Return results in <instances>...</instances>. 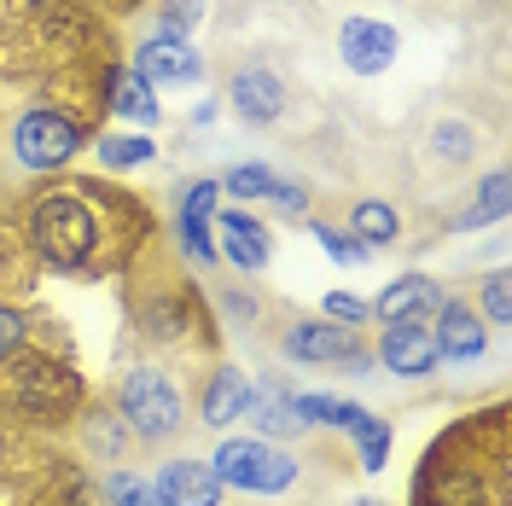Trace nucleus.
Instances as JSON below:
<instances>
[{"instance_id":"19","label":"nucleus","mask_w":512,"mask_h":506,"mask_svg":"<svg viewBox=\"0 0 512 506\" xmlns=\"http://www.w3.org/2000/svg\"><path fill=\"white\" fill-rule=\"evenodd\" d=\"M239 419H251L256 425V437H303L309 425L297 419V408H291V390L280 379H262V384H251V402H245V413Z\"/></svg>"},{"instance_id":"20","label":"nucleus","mask_w":512,"mask_h":506,"mask_svg":"<svg viewBox=\"0 0 512 506\" xmlns=\"http://www.w3.org/2000/svg\"><path fill=\"white\" fill-rule=\"evenodd\" d=\"M222 256L239 268V274H262L268 268V256H274V239H268V227L245 216V210H227L222 222Z\"/></svg>"},{"instance_id":"24","label":"nucleus","mask_w":512,"mask_h":506,"mask_svg":"<svg viewBox=\"0 0 512 506\" xmlns=\"http://www.w3.org/2000/svg\"><path fill=\"white\" fill-rule=\"evenodd\" d=\"M501 216H507V169H489L478 198L460 210V227H489V222H501Z\"/></svg>"},{"instance_id":"37","label":"nucleus","mask_w":512,"mask_h":506,"mask_svg":"<svg viewBox=\"0 0 512 506\" xmlns=\"http://www.w3.org/2000/svg\"><path fill=\"white\" fill-rule=\"evenodd\" d=\"M326 320L361 326V320H373V315H367V303H361V297H350V291H332V297H326Z\"/></svg>"},{"instance_id":"26","label":"nucleus","mask_w":512,"mask_h":506,"mask_svg":"<svg viewBox=\"0 0 512 506\" xmlns=\"http://www.w3.org/2000/svg\"><path fill=\"white\" fill-rule=\"evenodd\" d=\"M216 309H222V326H233V332H251L256 315H262V303L239 285H216Z\"/></svg>"},{"instance_id":"27","label":"nucleus","mask_w":512,"mask_h":506,"mask_svg":"<svg viewBox=\"0 0 512 506\" xmlns=\"http://www.w3.org/2000/svg\"><path fill=\"white\" fill-rule=\"evenodd\" d=\"M105 501L111 506H163V495L152 483H140L134 472H111L105 477Z\"/></svg>"},{"instance_id":"9","label":"nucleus","mask_w":512,"mask_h":506,"mask_svg":"<svg viewBox=\"0 0 512 506\" xmlns=\"http://www.w3.org/2000/svg\"><path fill=\"white\" fill-rule=\"evenodd\" d=\"M70 425H76V448H82L88 460H99V466H123L128 454L140 448L134 443V431L123 425L117 402H105V396H99V402H82Z\"/></svg>"},{"instance_id":"12","label":"nucleus","mask_w":512,"mask_h":506,"mask_svg":"<svg viewBox=\"0 0 512 506\" xmlns=\"http://www.w3.org/2000/svg\"><path fill=\"white\" fill-rule=\"evenodd\" d=\"M379 361L396 379H431L437 373V338L431 320H390L379 338Z\"/></svg>"},{"instance_id":"32","label":"nucleus","mask_w":512,"mask_h":506,"mask_svg":"<svg viewBox=\"0 0 512 506\" xmlns=\"http://www.w3.org/2000/svg\"><path fill=\"white\" fill-rule=\"evenodd\" d=\"M6 285H30V268H24V251H18V239L0 227V291Z\"/></svg>"},{"instance_id":"7","label":"nucleus","mask_w":512,"mask_h":506,"mask_svg":"<svg viewBox=\"0 0 512 506\" xmlns=\"http://www.w3.org/2000/svg\"><path fill=\"white\" fill-rule=\"evenodd\" d=\"M134 70L146 76V82H169V88H192L198 76H204V59H198V47H192V35H175L152 24L146 41L134 47Z\"/></svg>"},{"instance_id":"15","label":"nucleus","mask_w":512,"mask_h":506,"mask_svg":"<svg viewBox=\"0 0 512 506\" xmlns=\"http://www.w3.org/2000/svg\"><path fill=\"white\" fill-rule=\"evenodd\" d=\"M163 506H222V477L210 472V460H192V454H175L158 466V483Z\"/></svg>"},{"instance_id":"11","label":"nucleus","mask_w":512,"mask_h":506,"mask_svg":"<svg viewBox=\"0 0 512 506\" xmlns=\"http://www.w3.org/2000/svg\"><path fill=\"white\" fill-rule=\"evenodd\" d=\"M431 338H437V361H448V367H478L483 355H489V326H483L478 309L460 303V297H443Z\"/></svg>"},{"instance_id":"1","label":"nucleus","mask_w":512,"mask_h":506,"mask_svg":"<svg viewBox=\"0 0 512 506\" xmlns=\"http://www.w3.org/2000/svg\"><path fill=\"white\" fill-rule=\"evenodd\" d=\"M419 506H512V448L507 413H483L454 425L443 443L419 460Z\"/></svg>"},{"instance_id":"17","label":"nucleus","mask_w":512,"mask_h":506,"mask_svg":"<svg viewBox=\"0 0 512 506\" xmlns=\"http://www.w3.org/2000/svg\"><path fill=\"white\" fill-rule=\"evenodd\" d=\"M326 425H332V431H350V437H355L361 472H379L384 460H390V419H379V413H367V408H355V402H332Z\"/></svg>"},{"instance_id":"8","label":"nucleus","mask_w":512,"mask_h":506,"mask_svg":"<svg viewBox=\"0 0 512 506\" xmlns=\"http://www.w3.org/2000/svg\"><path fill=\"white\" fill-rule=\"evenodd\" d=\"M355 326H332V320L320 315V320H291L286 332H280V355L286 361H297V367H344L355 355Z\"/></svg>"},{"instance_id":"4","label":"nucleus","mask_w":512,"mask_h":506,"mask_svg":"<svg viewBox=\"0 0 512 506\" xmlns=\"http://www.w3.org/2000/svg\"><path fill=\"white\" fill-rule=\"evenodd\" d=\"M117 413L134 431L140 448H169L181 431H187V408H181V390L163 367H134L117 384Z\"/></svg>"},{"instance_id":"23","label":"nucleus","mask_w":512,"mask_h":506,"mask_svg":"<svg viewBox=\"0 0 512 506\" xmlns=\"http://www.w3.org/2000/svg\"><path fill=\"white\" fill-rule=\"evenodd\" d=\"M111 111L128 117V123H158V99H152V82L140 76V70H117L111 76Z\"/></svg>"},{"instance_id":"29","label":"nucleus","mask_w":512,"mask_h":506,"mask_svg":"<svg viewBox=\"0 0 512 506\" xmlns=\"http://www.w3.org/2000/svg\"><path fill=\"white\" fill-rule=\"evenodd\" d=\"M233 198H268V187H274V169H262V163H233L222 181Z\"/></svg>"},{"instance_id":"10","label":"nucleus","mask_w":512,"mask_h":506,"mask_svg":"<svg viewBox=\"0 0 512 506\" xmlns=\"http://www.w3.org/2000/svg\"><path fill=\"white\" fill-rule=\"evenodd\" d=\"M227 105H233V117L239 123H251V128H274L280 117H286V82L268 70V64H245L233 82H227Z\"/></svg>"},{"instance_id":"13","label":"nucleus","mask_w":512,"mask_h":506,"mask_svg":"<svg viewBox=\"0 0 512 506\" xmlns=\"http://www.w3.org/2000/svg\"><path fill=\"white\" fill-rule=\"evenodd\" d=\"M134 320H140L146 344H192L198 297H187V291H146V303L134 309Z\"/></svg>"},{"instance_id":"16","label":"nucleus","mask_w":512,"mask_h":506,"mask_svg":"<svg viewBox=\"0 0 512 506\" xmlns=\"http://www.w3.org/2000/svg\"><path fill=\"white\" fill-rule=\"evenodd\" d=\"M437 309H443V285L431 280V274H402L396 285H384L379 297L367 303V315L384 320V326L390 320H431Z\"/></svg>"},{"instance_id":"38","label":"nucleus","mask_w":512,"mask_h":506,"mask_svg":"<svg viewBox=\"0 0 512 506\" xmlns=\"http://www.w3.org/2000/svg\"><path fill=\"white\" fill-rule=\"evenodd\" d=\"M268 198H274V204H280L286 216H303V210H309V192L297 187V181H280V175H274V187H268Z\"/></svg>"},{"instance_id":"18","label":"nucleus","mask_w":512,"mask_h":506,"mask_svg":"<svg viewBox=\"0 0 512 506\" xmlns=\"http://www.w3.org/2000/svg\"><path fill=\"white\" fill-rule=\"evenodd\" d=\"M251 402V379L233 367V361H216L210 367V379H204V396H198V413H204V425L210 431H227L239 413Z\"/></svg>"},{"instance_id":"6","label":"nucleus","mask_w":512,"mask_h":506,"mask_svg":"<svg viewBox=\"0 0 512 506\" xmlns=\"http://www.w3.org/2000/svg\"><path fill=\"white\" fill-rule=\"evenodd\" d=\"M210 472L222 477V489H245V495H286L303 477V460H291L262 437H227L210 460Z\"/></svg>"},{"instance_id":"30","label":"nucleus","mask_w":512,"mask_h":506,"mask_svg":"<svg viewBox=\"0 0 512 506\" xmlns=\"http://www.w3.org/2000/svg\"><path fill=\"white\" fill-rule=\"evenodd\" d=\"M483 309H489V320H495V332H507L512 326V303H507V274L495 268L489 280H483Z\"/></svg>"},{"instance_id":"22","label":"nucleus","mask_w":512,"mask_h":506,"mask_svg":"<svg viewBox=\"0 0 512 506\" xmlns=\"http://www.w3.org/2000/svg\"><path fill=\"white\" fill-rule=\"evenodd\" d=\"M425 152L437 163H448V169H460V163H472L483 152L478 128L460 123V117H443V123H431V134H425Z\"/></svg>"},{"instance_id":"36","label":"nucleus","mask_w":512,"mask_h":506,"mask_svg":"<svg viewBox=\"0 0 512 506\" xmlns=\"http://www.w3.org/2000/svg\"><path fill=\"white\" fill-rule=\"evenodd\" d=\"M18 448H24V425H12V419L0 413V477L18 472Z\"/></svg>"},{"instance_id":"25","label":"nucleus","mask_w":512,"mask_h":506,"mask_svg":"<svg viewBox=\"0 0 512 506\" xmlns=\"http://www.w3.org/2000/svg\"><path fill=\"white\" fill-rule=\"evenodd\" d=\"M94 146H99V163L105 169H134V163L152 158V140L146 134H99Z\"/></svg>"},{"instance_id":"21","label":"nucleus","mask_w":512,"mask_h":506,"mask_svg":"<svg viewBox=\"0 0 512 506\" xmlns=\"http://www.w3.org/2000/svg\"><path fill=\"white\" fill-rule=\"evenodd\" d=\"M350 239L361 251H390V245L402 239V216H396L390 204H379V198H361L350 210Z\"/></svg>"},{"instance_id":"34","label":"nucleus","mask_w":512,"mask_h":506,"mask_svg":"<svg viewBox=\"0 0 512 506\" xmlns=\"http://www.w3.org/2000/svg\"><path fill=\"white\" fill-rule=\"evenodd\" d=\"M24 344H30V320L0 303V361H6V355H18Z\"/></svg>"},{"instance_id":"3","label":"nucleus","mask_w":512,"mask_h":506,"mask_svg":"<svg viewBox=\"0 0 512 506\" xmlns=\"http://www.w3.org/2000/svg\"><path fill=\"white\" fill-rule=\"evenodd\" d=\"M88 396H82V379L70 361H53L47 349H18L0 361V413L24 431H59L76 419Z\"/></svg>"},{"instance_id":"28","label":"nucleus","mask_w":512,"mask_h":506,"mask_svg":"<svg viewBox=\"0 0 512 506\" xmlns=\"http://www.w3.org/2000/svg\"><path fill=\"white\" fill-rule=\"evenodd\" d=\"M210 216H181V222H175V233H181V251L192 256V262H198V268H210V262H216V239H210Z\"/></svg>"},{"instance_id":"33","label":"nucleus","mask_w":512,"mask_h":506,"mask_svg":"<svg viewBox=\"0 0 512 506\" xmlns=\"http://www.w3.org/2000/svg\"><path fill=\"white\" fill-rule=\"evenodd\" d=\"M198 18H204V0H163V12H158V24L175 35H192Z\"/></svg>"},{"instance_id":"35","label":"nucleus","mask_w":512,"mask_h":506,"mask_svg":"<svg viewBox=\"0 0 512 506\" xmlns=\"http://www.w3.org/2000/svg\"><path fill=\"white\" fill-rule=\"evenodd\" d=\"M216 192H222V181H192V187H181V216H210L216 210Z\"/></svg>"},{"instance_id":"31","label":"nucleus","mask_w":512,"mask_h":506,"mask_svg":"<svg viewBox=\"0 0 512 506\" xmlns=\"http://www.w3.org/2000/svg\"><path fill=\"white\" fill-rule=\"evenodd\" d=\"M315 239H320V251H326V256H338V262H367V251L355 245V239L344 233V227L320 222V227H315Z\"/></svg>"},{"instance_id":"5","label":"nucleus","mask_w":512,"mask_h":506,"mask_svg":"<svg viewBox=\"0 0 512 506\" xmlns=\"http://www.w3.org/2000/svg\"><path fill=\"white\" fill-rule=\"evenodd\" d=\"M82 146H88L82 123H76L70 111H53V105H30V111H18L12 128H6V152H12V163H18L24 175H53V169H64Z\"/></svg>"},{"instance_id":"2","label":"nucleus","mask_w":512,"mask_h":506,"mask_svg":"<svg viewBox=\"0 0 512 506\" xmlns=\"http://www.w3.org/2000/svg\"><path fill=\"white\" fill-rule=\"evenodd\" d=\"M117 192H105L99 181H64V187L41 192L30 204V251L59 268V274H94L105 262V239H111V216Z\"/></svg>"},{"instance_id":"14","label":"nucleus","mask_w":512,"mask_h":506,"mask_svg":"<svg viewBox=\"0 0 512 506\" xmlns=\"http://www.w3.org/2000/svg\"><path fill=\"white\" fill-rule=\"evenodd\" d=\"M338 59L350 76H379L396 64V30L379 24V18H350L344 30H338Z\"/></svg>"}]
</instances>
